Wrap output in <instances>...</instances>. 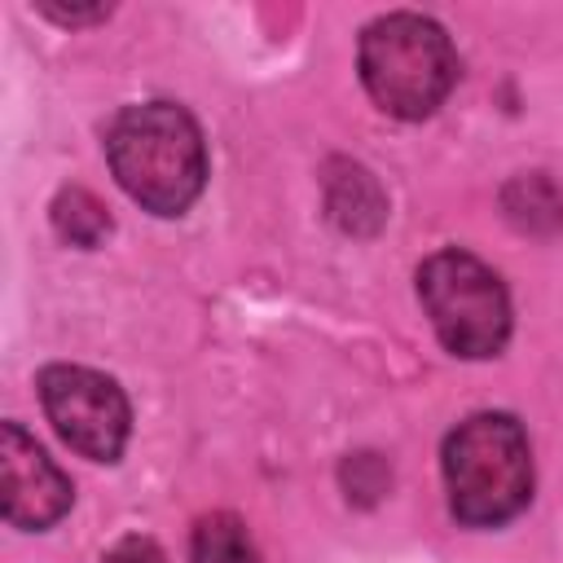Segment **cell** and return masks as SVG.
Segmentation results:
<instances>
[{
  "instance_id": "9c48e42d",
  "label": "cell",
  "mask_w": 563,
  "mask_h": 563,
  "mask_svg": "<svg viewBox=\"0 0 563 563\" xmlns=\"http://www.w3.org/2000/svg\"><path fill=\"white\" fill-rule=\"evenodd\" d=\"M106 563H167V559L150 537H123V541L110 545Z\"/></svg>"
},
{
  "instance_id": "277c9868",
  "label": "cell",
  "mask_w": 563,
  "mask_h": 563,
  "mask_svg": "<svg viewBox=\"0 0 563 563\" xmlns=\"http://www.w3.org/2000/svg\"><path fill=\"white\" fill-rule=\"evenodd\" d=\"M418 299L440 343L466 361L501 352L510 334V299L501 277L466 251H440L418 268Z\"/></svg>"
},
{
  "instance_id": "ba28073f",
  "label": "cell",
  "mask_w": 563,
  "mask_h": 563,
  "mask_svg": "<svg viewBox=\"0 0 563 563\" xmlns=\"http://www.w3.org/2000/svg\"><path fill=\"white\" fill-rule=\"evenodd\" d=\"M53 224L75 246H97L110 233V216L88 189H62L53 202Z\"/></svg>"
},
{
  "instance_id": "8992f818",
  "label": "cell",
  "mask_w": 563,
  "mask_h": 563,
  "mask_svg": "<svg viewBox=\"0 0 563 563\" xmlns=\"http://www.w3.org/2000/svg\"><path fill=\"white\" fill-rule=\"evenodd\" d=\"M0 493L4 519L26 532H40L70 510V479L18 422L0 427Z\"/></svg>"
},
{
  "instance_id": "52a82bcc",
  "label": "cell",
  "mask_w": 563,
  "mask_h": 563,
  "mask_svg": "<svg viewBox=\"0 0 563 563\" xmlns=\"http://www.w3.org/2000/svg\"><path fill=\"white\" fill-rule=\"evenodd\" d=\"M194 563H260V550L238 515H207L194 528Z\"/></svg>"
},
{
  "instance_id": "7a4b0ae2",
  "label": "cell",
  "mask_w": 563,
  "mask_h": 563,
  "mask_svg": "<svg viewBox=\"0 0 563 563\" xmlns=\"http://www.w3.org/2000/svg\"><path fill=\"white\" fill-rule=\"evenodd\" d=\"M449 506L471 528L515 519L532 497V449L510 413H475L444 440Z\"/></svg>"
},
{
  "instance_id": "3957f363",
  "label": "cell",
  "mask_w": 563,
  "mask_h": 563,
  "mask_svg": "<svg viewBox=\"0 0 563 563\" xmlns=\"http://www.w3.org/2000/svg\"><path fill=\"white\" fill-rule=\"evenodd\" d=\"M457 79V53L422 13L374 18L361 35V84L396 119H427Z\"/></svg>"
},
{
  "instance_id": "6da1fadb",
  "label": "cell",
  "mask_w": 563,
  "mask_h": 563,
  "mask_svg": "<svg viewBox=\"0 0 563 563\" xmlns=\"http://www.w3.org/2000/svg\"><path fill=\"white\" fill-rule=\"evenodd\" d=\"M110 172L128 198L154 216H180L207 180V145L194 114L176 101L128 106L106 132Z\"/></svg>"
},
{
  "instance_id": "5b68a950",
  "label": "cell",
  "mask_w": 563,
  "mask_h": 563,
  "mask_svg": "<svg viewBox=\"0 0 563 563\" xmlns=\"http://www.w3.org/2000/svg\"><path fill=\"white\" fill-rule=\"evenodd\" d=\"M40 405L53 431L92 462H114L132 431L128 396L114 378L84 365H48L40 374Z\"/></svg>"
}]
</instances>
